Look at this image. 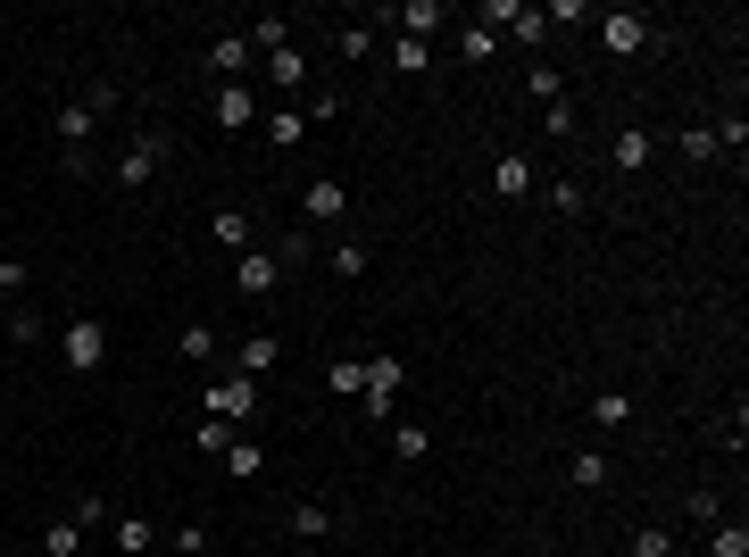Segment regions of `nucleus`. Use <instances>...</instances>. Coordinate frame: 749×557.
Instances as JSON below:
<instances>
[{"label":"nucleus","instance_id":"f257e3e1","mask_svg":"<svg viewBox=\"0 0 749 557\" xmlns=\"http://www.w3.org/2000/svg\"><path fill=\"white\" fill-rule=\"evenodd\" d=\"M200 408L217 416V425H250V416H259V383H242V374H217V383L200 391Z\"/></svg>","mask_w":749,"mask_h":557},{"label":"nucleus","instance_id":"f03ea898","mask_svg":"<svg viewBox=\"0 0 749 557\" xmlns=\"http://www.w3.org/2000/svg\"><path fill=\"white\" fill-rule=\"evenodd\" d=\"M159 167H167V133H133V142L117 150V184H126V192H142Z\"/></svg>","mask_w":749,"mask_h":557},{"label":"nucleus","instance_id":"7ed1b4c3","mask_svg":"<svg viewBox=\"0 0 749 557\" xmlns=\"http://www.w3.org/2000/svg\"><path fill=\"white\" fill-rule=\"evenodd\" d=\"M58 350H67V367H75V374H93L100 358H109V325H100V316H75L67 334H58Z\"/></svg>","mask_w":749,"mask_h":557},{"label":"nucleus","instance_id":"20e7f679","mask_svg":"<svg viewBox=\"0 0 749 557\" xmlns=\"http://www.w3.org/2000/svg\"><path fill=\"white\" fill-rule=\"evenodd\" d=\"M599 51L641 58V51H650V18H641V9H608V18H599Z\"/></svg>","mask_w":749,"mask_h":557},{"label":"nucleus","instance_id":"39448f33","mask_svg":"<svg viewBox=\"0 0 749 557\" xmlns=\"http://www.w3.org/2000/svg\"><path fill=\"white\" fill-rule=\"evenodd\" d=\"M392 25H400V42H433V34H449V9L442 0H400Z\"/></svg>","mask_w":749,"mask_h":557},{"label":"nucleus","instance_id":"423d86ee","mask_svg":"<svg viewBox=\"0 0 749 557\" xmlns=\"http://www.w3.org/2000/svg\"><path fill=\"white\" fill-rule=\"evenodd\" d=\"M650 159H658V133H650V125H617V142H608V167H617V175H641Z\"/></svg>","mask_w":749,"mask_h":557},{"label":"nucleus","instance_id":"0eeeda50","mask_svg":"<svg viewBox=\"0 0 749 557\" xmlns=\"http://www.w3.org/2000/svg\"><path fill=\"white\" fill-rule=\"evenodd\" d=\"M275 283H283V266L267 259V250H242V259H234V292H242V299H267Z\"/></svg>","mask_w":749,"mask_h":557},{"label":"nucleus","instance_id":"6e6552de","mask_svg":"<svg viewBox=\"0 0 749 557\" xmlns=\"http://www.w3.org/2000/svg\"><path fill=\"white\" fill-rule=\"evenodd\" d=\"M93 133H100V117L84 109V100H58V142H67V159H93Z\"/></svg>","mask_w":749,"mask_h":557},{"label":"nucleus","instance_id":"1a4fd4ad","mask_svg":"<svg viewBox=\"0 0 749 557\" xmlns=\"http://www.w3.org/2000/svg\"><path fill=\"white\" fill-rule=\"evenodd\" d=\"M367 416H392V400H400V358H367Z\"/></svg>","mask_w":749,"mask_h":557},{"label":"nucleus","instance_id":"9d476101","mask_svg":"<svg viewBox=\"0 0 749 557\" xmlns=\"http://www.w3.org/2000/svg\"><path fill=\"white\" fill-rule=\"evenodd\" d=\"M217 125H225V133L259 125V92H250V84H217Z\"/></svg>","mask_w":749,"mask_h":557},{"label":"nucleus","instance_id":"9b49d317","mask_svg":"<svg viewBox=\"0 0 749 557\" xmlns=\"http://www.w3.org/2000/svg\"><path fill=\"white\" fill-rule=\"evenodd\" d=\"M300 208H308V217H317V225H341V217H350V192H341L334 175H317V184L300 192Z\"/></svg>","mask_w":749,"mask_h":557},{"label":"nucleus","instance_id":"f8f14e48","mask_svg":"<svg viewBox=\"0 0 749 557\" xmlns=\"http://www.w3.org/2000/svg\"><path fill=\"white\" fill-rule=\"evenodd\" d=\"M275 334H250V341H234V374H242V383H259V374H275Z\"/></svg>","mask_w":749,"mask_h":557},{"label":"nucleus","instance_id":"ddd939ff","mask_svg":"<svg viewBox=\"0 0 749 557\" xmlns=\"http://www.w3.org/2000/svg\"><path fill=\"white\" fill-rule=\"evenodd\" d=\"M208 233H217L234 259H242V250H259V217H242V208H217V217H208Z\"/></svg>","mask_w":749,"mask_h":557},{"label":"nucleus","instance_id":"4468645a","mask_svg":"<svg viewBox=\"0 0 749 557\" xmlns=\"http://www.w3.org/2000/svg\"><path fill=\"white\" fill-rule=\"evenodd\" d=\"M250 58H259V51H250V34H217V42H208V67H217L225 84H242Z\"/></svg>","mask_w":749,"mask_h":557},{"label":"nucleus","instance_id":"2eb2a0df","mask_svg":"<svg viewBox=\"0 0 749 557\" xmlns=\"http://www.w3.org/2000/svg\"><path fill=\"white\" fill-rule=\"evenodd\" d=\"M267 84H275V92H300V84H308V51H292V42L267 51Z\"/></svg>","mask_w":749,"mask_h":557},{"label":"nucleus","instance_id":"dca6fc26","mask_svg":"<svg viewBox=\"0 0 749 557\" xmlns=\"http://www.w3.org/2000/svg\"><path fill=\"white\" fill-rule=\"evenodd\" d=\"M225 474H234V483H259V474H267V449L234 433V449H225Z\"/></svg>","mask_w":749,"mask_h":557},{"label":"nucleus","instance_id":"f3484780","mask_svg":"<svg viewBox=\"0 0 749 557\" xmlns=\"http://www.w3.org/2000/svg\"><path fill=\"white\" fill-rule=\"evenodd\" d=\"M325 533H334V507H325V500H300L292 507V540H325Z\"/></svg>","mask_w":749,"mask_h":557},{"label":"nucleus","instance_id":"a211bd4d","mask_svg":"<svg viewBox=\"0 0 749 557\" xmlns=\"http://www.w3.org/2000/svg\"><path fill=\"white\" fill-rule=\"evenodd\" d=\"M42 557H84V524H42Z\"/></svg>","mask_w":749,"mask_h":557},{"label":"nucleus","instance_id":"6ab92c4d","mask_svg":"<svg viewBox=\"0 0 749 557\" xmlns=\"http://www.w3.org/2000/svg\"><path fill=\"white\" fill-rule=\"evenodd\" d=\"M508 42H524V51H542V42H550V18L533 9V0L517 9V25H508Z\"/></svg>","mask_w":749,"mask_h":557},{"label":"nucleus","instance_id":"aec40b11","mask_svg":"<svg viewBox=\"0 0 749 557\" xmlns=\"http://www.w3.org/2000/svg\"><path fill=\"white\" fill-rule=\"evenodd\" d=\"M491 184H500V200H524V192H533V167H524V159H500Z\"/></svg>","mask_w":749,"mask_h":557},{"label":"nucleus","instance_id":"412c9836","mask_svg":"<svg viewBox=\"0 0 749 557\" xmlns=\"http://www.w3.org/2000/svg\"><path fill=\"white\" fill-rule=\"evenodd\" d=\"M300 133H308V117H300V109H275V117H267V142H275V150H300Z\"/></svg>","mask_w":749,"mask_h":557},{"label":"nucleus","instance_id":"4be33fe9","mask_svg":"<svg viewBox=\"0 0 749 557\" xmlns=\"http://www.w3.org/2000/svg\"><path fill=\"white\" fill-rule=\"evenodd\" d=\"M367 266H374V250H367V242H334V275H341V283H358Z\"/></svg>","mask_w":749,"mask_h":557},{"label":"nucleus","instance_id":"5701e85b","mask_svg":"<svg viewBox=\"0 0 749 557\" xmlns=\"http://www.w3.org/2000/svg\"><path fill=\"white\" fill-rule=\"evenodd\" d=\"M150 540H159L150 516H117V549H126V557H150Z\"/></svg>","mask_w":749,"mask_h":557},{"label":"nucleus","instance_id":"b1692460","mask_svg":"<svg viewBox=\"0 0 749 557\" xmlns=\"http://www.w3.org/2000/svg\"><path fill=\"white\" fill-rule=\"evenodd\" d=\"M708 557H749V524H741V516L716 524V533H708Z\"/></svg>","mask_w":749,"mask_h":557},{"label":"nucleus","instance_id":"393cba45","mask_svg":"<svg viewBox=\"0 0 749 557\" xmlns=\"http://www.w3.org/2000/svg\"><path fill=\"white\" fill-rule=\"evenodd\" d=\"M566 474H575L583 491H608V458H599V449H575V466H566Z\"/></svg>","mask_w":749,"mask_h":557},{"label":"nucleus","instance_id":"a878e982","mask_svg":"<svg viewBox=\"0 0 749 557\" xmlns=\"http://www.w3.org/2000/svg\"><path fill=\"white\" fill-rule=\"evenodd\" d=\"M367 391V358H334V400H358Z\"/></svg>","mask_w":749,"mask_h":557},{"label":"nucleus","instance_id":"bb28decb","mask_svg":"<svg viewBox=\"0 0 749 557\" xmlns=\"http://www.w3.org/2000/svg\"><path fill=\"white\" fill-rule=\"evenodd\" d=\"M392 449H400V466H416V458L433 449V433H425V425H392Z\"/></svg>","mask_w":749,"mask_h":557},{"label":"nucleus","instance_id":"cd10ccee","mask_svg":"<svg viewBox=\"0 0 749 557\" xmlns=\"http://www.w3.org/2000/svg\"><path fill=\"white\" fill-rule=\"evenodd\" d=\"M458 51H467V67H484V58L500 51V34H484V25H458Z\"/></svg>","mask_w":749,"mask_h":557},{"label":"nucleus","instance_id":"c85d7f7f","mask_svg":"<svg viewBox=\"0 0 749 557\" xmlns=\"http://www.w3.org/2000/svg\"><path fill=\"white\" fill-rule=\"evenodd\" d=\"M392 67H400V75H425L433 51H425V42H392Z\"/></svg>","mask_w":749,"mask_h":557},{"label":"nucleus","instance_id":"c756f323","mask_svg":"<svg viewBox=\"0 0 749 557\" xmlns=\"http://www.w3.org/2000/svg\"><path fill=\"white\" fill-rule=\"evenodd\" d=\"M334 51H341V58H374V34H367V25H341Z\"/></svg>","mask_w":749,"mask_h":557},{"label":"nucleus","instance_id":"7c9ffc66","mask_svg":"<svg viewBox=\"0 0 749 557\" xmlns=\"http://www.w3.org/2000/svg\"><path fill=\"white\" fill-rule=\"evenodd\" d=\"M716 133V150H725V159H741V150H749V125H741V117H725V125H708Z\"/></svg>","mask_w":749,"mask_h":557},{"label":"nucleus","instance_id":"2f4dec72","mask_svg":"<svg viewBox=\"0 0 749 557\" xmlns=\"http://www.w3.org/2000/svg\"><path fill=\"white\" fill-rule=\"evenodd\" d=\"M625 416H633V400H625V391H599V408H591V425H625Z\"/></svg>","mask_w":749,"mask_h":557},{"label":"nucleus","instance_id":"473e14b6","mask_svg":"<svg viewBox=\"0 0 749 557\" xmlns=\"http://www.w3.org/2000/svg\"><path fill=\"white\" fill-rule=\"evenodd\" d=\"M524 92H533V100H566V75H558V67H533V84H524Z\"/></svg>","mask_w":749,"mask_h":557},{"label":"nucleus","instance_id":"72a5a7b5","mask_svg":"<svg viewBox=\"0 0 749 557\" xmlns=\"http://www.w3.org/2000/svg\"><path fill=\"white\" fill-rule=\"evenodd\" d=\"M317 259V242H308V233H283V250H275V266H308Z\"/></svg>","mask_w":749,"mask_h":557},{"label":"nucleus","instance_id":"f704fd0d","mask_svg":"<svg viewBox=\"0 0 749 557\" xmlns=\"http://www.w3.org/2000/svg\"><path fill=\"white\" fill-rule=\"evenodd\" d=\"M341 109H350L341 92H308V109H300V117H308V125H325V117H341Z\"/></svg>","mask_w":749,"mask_h":557},{"label":"nucleus","instance_id":"c9c22d12","mask_svg":"<svg viewBox=\"0 0 749 557\" xmlns=\"http://www.w3.org/2000/svg\"><path fill=\"white\" fill-rule=\"evenodd\" d=\"M550 200H558V217H583V184H575V175H558V184H550Z\"/></svg>","mask_w":749,"mask_h":557},{"label":"nucleus","instance_id":"e433bc0d","mask_svg":"<svg viewBox=\"0 0 749 557\" xmlns=\"http://www.w3.org/2000/svg\"><path fill=\"white\" fill-rule=\"evenodd\" d=\"M550 142H575V100H550Z\"/></svg>","mask_w":749,"mask_h":557},{"label":"nucleus","instance_id":"4c0bfd02","mask_svg":"<svg viewBox=\"0 0 749 557\" xmlns=\"http://www.w3.org/2000/svg\"><path fill=\"white\" fill-rule=\"evenodd\" d=\"M9 341H25V350H34V341H42V316L18 308V316H9Z\"/></svg>","mask_w":749,"mask_h":557},{"label":"nucleus","instance_id":"58836bf2","mask_svg":"<svg viewBox=\"0 0 749 557\" xmlns=\"http://www.w3.org/2000/svg\"><path fill=\"white\" fill-rule=\"evenodd\" d=\"M200 449H208V458H225V449H234V425H217V416H208V425H200Z\"/></svg>","mask_w":749,"mask_h":557},{"label":"nucleus","instance_id":"ea45409f","mask_svg":"<svg viewBox=\"0 0 749 557\" xmlns=\"http://www.w3.org/2000/svg\"><path fill=\"white\" fill-rule=\"evenodd\" d=\"M184 358H217V334H208V325H184Z\"/></svg>","mask_w":749,"mask_h":557},{"label":"nucleus","instance_id":"a19ab883","mask_svg":"<svg viewBox=\"0 0 749 557\" xmlns=\"http://www.w3.org/2000/svg\"><path fill=\"white\" fill-rule=\"evenodd\" d=\"M633 557H674V549H666V533H658V524H641V533H633Z\"/></svg>","mask_w":749,"mask_h":557}]
</instances>
